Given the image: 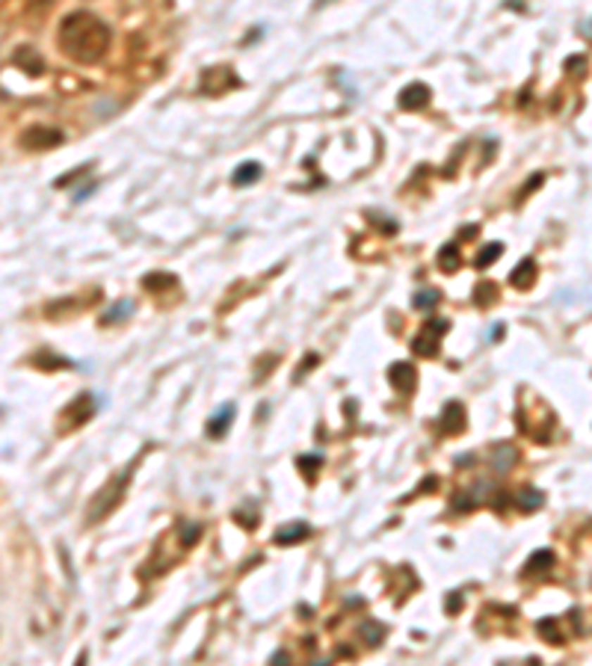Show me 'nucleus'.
Segmentation results:
<instances>
[{
	"instance_id": "nucleus-1",
	"label": "nucleus",
	"mask_w": 592,
	"mask_h": 666,
	"mask_svg": "<svg viewBox=\"0 0 592 666\" xmlns=\"http://www.w3.org/2000/svg\"><path fill=\"white\" fill-rule=\"evenodd\" d=\"M60 48L75 63L92 65L110 48V27L92 12H71L60 24Z\"/></svg>"
},
{
	"instance_id": "nucleus-2",
	"label": "nucleus",
	"mask_w": 592,
	"mask_h": 666,
	"mask_svg": "<svg viewBox=\"0 0 592 666\" xmlns=\"http://www.w3.org/2000/svg\"><path fill=\"white\" fill-rule=\"evenodd\" d=\"M447 329H451V323H447V320H427L421 326V332L415 335L412 352H415V356H424V359L439 356V344H441V338H444Z\"/></svg>"
},
{
	"instance_id": "nucleus-3",
	"label": "nucleus",
	"mask_w": 592,
	"mask_h": 666,
	"mask_svg": "<svg viewBox=\"0 0 592 666\" xmlns=\"http://www.w3.org/2000/svg\"><path fill=\"white\" fill-rule=\"evenodd\" d=\"M237 87H240V77L234 75V68H228V65L208 68V72L201 75V92L205 95H225L228 89H237Z\"/></svg>"
},
{
	"instance_id": "nucleus-4",
	"label": "nucleus",
	"mask_w": 592,
	"mask_h": 666,
	"mask_svg": "<svg viewBox=\"0 0 592 666\" xmlns=\"http://www.w3.org/2000/svg\"><path fill=\"white\" fill-rule=\"evenodd\" d=\"M21 143H24V148H53L63 143V131L39 124V127H30V131L21 134Z\"/></svg>"
},
{
	"instance_id": "nucleus-5",
	"label": "nucleus",
	"mask_w": 592,
	"mask_h": 666,
	"mask_svg": "<svg viewBox=\"0 0 592 666\" xmlns=\"http://www.w3.org/2000/svg\"><path fill=\"white\" fill-rule=\"evenodd\" d=\"M388 379H391V385L400 394H409L417 385V371H415V364H409V361H394L391 367H388Z\"/></svg>"
},
{
	"instance_id": "nucleus-6",
	"label": "nucleus",
	"mask_w": 592,
	"mask_h": 666,
	"mask_svg": "<svg viewBox=\"0 0 592 666\" xmlns=\"http://www.w3.org/2000/svg\"><path fill=\"white\" fill-rule=\"evenodd\" d=\"M95 409H98L95 397L92 394H80V397H75V403L65 409V423H71V427H80L83 421H89L95 415Z\"/></svg>"
},
{
	"instance_id": "nucleus-7",
	"label": "nucleus",
	"mask_w": 592,
	"mask_h": 666,
	"mask_svg": "<svg viewBox=\"0 0 592 666\" xmlns=\"http://www.w3.org/2000/svg\"><path fill=\"white\" fill-rule=\"evenodd\" d=\"M429 98H432V92H429L427 83H409V87L400 92L397 101H400L403 110H424L429 104Z\"/></svg>"
},
{
	"instance_id": "nucleus-8",
	"label": "nucleus",
	"mask_w": 592,
	"mask_h": 666,
	"mask_svg": "<svg viewBox=\"0 0 592 666\" xmlns=\"http://www.w3.org/2000/svg\"><path fill=\"white\" fill-rule=\"evenodd\" d=\"M234 415H237V406H234V403L220 406V409H216V412L210 415V421H208V435H210V438H222V435L228 433V427H231V421H234Z\"/></svg>"
},
{
	"instance_id": "nucleus-9",
	"label": "nucleus",
	"mask_w": 592,
	"mask_h": 666,
	"mask_svg": "<svg viewBox=\"0 0 592 666\" xmlns=\"http://www.w3.org/2000/svg\"><path fill=\"white\" fill-rule=\"evenodd\" d=\"M439 423H441V430L447 435H456V433L465 430V409H462V403H456V400L447 403L441 418H439Z\"/></svg>"
},
{
	"instance_id": "nucleus-10",
	"label": "nucleus",
	"mask_w": 592,
	"mask_h": 666,
	"mask_svg": "<svg viewBox=\"0 0 592 666\" xmlns=\"http://www.w3.org/2000/svg\"><path fill=\"white\" fill-rule=\"evenodd\" d=\"M12 63H15L18 68H24L27 75H42V72H45V63H42V56L30 45H21L15 53H12Z\"/></svg>"
},
{
	"instance_id": "nucleus-11",
	"label": "nucleus",
	"mask_w": 592,
	"mask_h": 666,
	"mask_svg": "<svg viewBox=\"0 0 592 666\" xmlns=\"http://www.w3.org/2000/svg\"><path fill=\"white\" fill-rule=\"evenodd\" d=\"M311 536V527L306 521H294V524H287V527L276 530V545H296L302 539H308Z\"/></svg>"
},
{
	"instance_id": "nucleus-12",
	"label": "nucleus",
	"mask_w": 592,
	"mask_h": 666,
	"mask_svg": "<svg viewBox=\"0 0 592 666\" xmlns=\"http://www.w3.org/2000/svg\"><path fill=\"white\" fill-rule=\"evenodd\" d=\"M533 281H536V264H533V258H524V261L510 273V285H515L518 290H527Z\"/></svg>"
},
{
	"instance_id": "nucleus-13",
	"label": "nucleus",
	"mask_w": 592,
	"mask_h": 666,
	"mask_svg": "<svg viewBox=\"0 0 592 666\" xmlns=\"http://www.w3.org/2000/svg\"><path fill=\"white\" fill-rule=\"evenodd\" d=\"M358 636H362L370 648H377L382 643V636H385V625H379L377 619H365L362 625H358Z\"/></svg>"
},
{
	"instance_id": "nucleus-14",
	"label": "nucleus",
	"mask_w": 592,
	"mask_h": 666,
	"mask_svg": "<svg viewBox=\"0 0 592 666\" xmlns=\"http://www.w3.org/2000/svg\"><path fill=\"white\" fill-rule=\"evenodd\" d=\"M492 459H495V471H498V474H507L512 465H515L518 453H515L512 444H498V450H492Z\"/></svg>"
},
{
	"instance_id": "nucleus-15",
	"label": "nucleus",
	"mask_w": 592,
	"mask_h": 666,
	"mask_svg": "<svg viewBox=\"0 0 592 666\" xmlns=\"http://www.w3.org/2000/svg\"><path fill=\"white\" fill-rule=\"evenodd\" d=\"M515 504L518 509H524V513H530V509H539L545 504V494L539 489H533V486H524L522 492L515 494Z\"/></svg>"
},
{
	"instance_id": "nucleus-16",
	"label": "nucleus",
	"mask_w": 592,
	"mask_h": 666,
	"mask_svg": "<svg viewBox=\"0 0 592 666\" xmlns=\"http://www.w3.org/2000/svg\"><path fill=\"white\" fill-rule=\"evenodd\" d=\"M258 178H261V163H255V160H249V163H240L237 166V172H234V187H246V184H255Z\"/></svg>"
},
{
	"instance_id": "nucleus-17",
	"label": "nucleus",
	"mask_w": 592,
	"mask_h": 666,
	"mask_svg": "<svg viewBox=\"0 0 592 666\" xmlns=\"http://www.w3.org/2000/svg\"><path fill=\"white\" fill-rule=\"evenodd\" d=\"M554 569V554L551 551H536L527 563H524V575H539V572H548Z\"/></svg>"
},
{
	"instance_id": "nucleus-18",
	"label": "nucleus",
	"mask_w": 592,
	"mask_h": 666,
	"mask_svg": "<svg viewBox=\"0 0 592 666\" xmlns=\"http://www.w3.org/2000/svg\"><path fill=\"white\" fill-rule=\"evenodd\" d=\"M459 261H462V255H459V246L456 243H447L439 249V267L444 273H456L459 270Z\"/></svg>"
},
{
	"instance_id": "nucleus-19",
	"label": "nucleus",
	"mask_w": 592,
	"mask_h": 666,
	"mask_svg": "<svg viewBox=\"0 0 592 666\" xmlns=\"http://www.w3.org/2000/svg\"><path fill=\"white\" fill-rule=\"evenodd\" d=\"M134 314V302L131 300H122V302H115L107 314H104V320L101 323H119V320H125V317H131Z\"/></svg>"
},
{
	"instance_id": "nucleus-20",
	"label": "nucleus",
	"mask_w": 592,
	"mask_h": 666,
	"mask_svg": "<svg viewBox=\"0 0 592 666\" xmlns=\"http://www.w3.org/2000/svg\"><path fill=\"white\" fill-rule=\"evenodd\" d=\"M500 255H503V246H500V243H489L486 249H480V252H477V258H474V264H477L480 270H483V267L495 264V261L500 258Z\"/></svg>"
},
{
	"instance_id": "nucleus-21",
	"label": "nucleus",
	"mask_w": 592,
	"mask_h": 666,
	"mask_svg": "<svg viewBox=\"0 0 592 666\" xmlns=\"http://www.w3.org/2000/svg\"><path fill=\"white\" fill-rule=\"evenodd\" d=\"M495 300H498L495 281H480L477 290H474V302H477V305H489V302H495Z\"/></svg>"
},
{
	"instance_id": "nucleus-22",
	"label": "nucleus",
	"mask_w": 592,
	"mask_h": 666,
	"mask_svg": "<svg viewBox=\"0 0 592 666\" xmlns=\"http://www.w3.org/2000/svg\"><path fill=\"white\" fill-rule=\"evenodd\" d=\"M142 285H146L149 290H163V288H169V285H178V278L169 276V273H151V276L142 278Z\"/></svg>"
},
{
	"instance_id": "nucleus-23",
	"label": "nucleus",
	"mask_w": 592,
	"mask_h": 666,
	"mask_svg": "<svg viewBox=\"0 0 592 666\" xmlns=\"http://www.w3.org/2000/svg\"><path fill=\"white\" fill-rule=\"evenodd\" d=\"M441 300V293L436 288H427V290H417L415 293V308H421V311H429L432 305H439Z\"/></svg>"
},
{
	"instance_id": "nucleus-24",
	"label": "nucleus",
	"mask_w": 592,
	"mask_h": 666,
	"mask_svg": "<svg viewBox=\"0 0 592 666\" xmlns=\"http://www.w3.org/2000/svg\"><path fill=\"white\" fill-rule=\"evenodd\" d=\"M539 631L545 634L548 643H562V636H560V631H557V625H554V619H542V622H539Z\"/></svg>"
},
{
	"instance_id": "nucleus-25",
	"label": "nucleus",
	"mask_w": 592,
	"mask_h": 666,
	"mask_svg": "<svg viewBox=\"0 0 592 666\" xmlns=\"http://www.w3.org/2000/svg\"><path fill=\"white\" fill-rule=\"evenodd\" d=\"M181 533H184V539H181V542H184L187 548H190V545L196 542V536L201 533V524H199V521H193V524H181Z\"/></svg>"
},
{
	"instance_id": "nucleus-26",
	"label": "nucleus",
	"mask_w": 592,
	"mask_h": 666,
	"mask_svg": "<svg viewBox=\"0 0 592 666\" xmlns=\"http://www.w3.org/2000/svg\"><path fill=\"white\" fill-rule=\"evenodd\" d=\"M296 462H299V468L306 471L308 477H314V471H317V468H320V465H323V459H320V456H299Z\"/></svg>"
},
{
	"instance_id": "nucleus-27",
	"label": "nucleus",
	"mask_w": 592,
	"mask_h": 666,
	"mask_svg": "<svg viewBox=\"0 0 592 666\" xmlns=\"http://www.w3.org/2000/svg\"><path fill=\"white\" fill-rule=\"evenodd\" d=\"M459 604H462V592H453V595H451V601H447V613H456V610H459Z\"/></svg>"
},
{
	"instance_id": "nucleus-28",
	"label": "nucleus",
	"mask_w": 592,
	"mask_h": 666,
	"mask_svg": "<svg viewBox=\"0 0 592 666\" xmlns=\"http://www.w3.org/2000/svg\"><path fill=\"white\" fill-rule=\"evenodd\" d=\"M500 335H503V323H495V326H492V335H489V338H492V341H498Z\"/></svg>"
},
{
	"instance_id": "nucleus-29",
	"label": "nucleus",
	"mask_w": 592,
	"mask_h": 666,
	"mask_svg": "<svg viewBox=\"0 0 592 666\" xmlns=\"http://www.w3.org/2000/svg\"><path fill=\"white\" fill-rule=\"evenodd\" d=\"M272 663H287V655L284 651H276V655H272Z\"/></svg>"
}]
</instances>
